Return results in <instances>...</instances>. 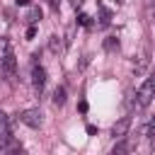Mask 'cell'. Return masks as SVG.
Masks as SVG:
<instances>
[{
    "label": "cell",
    "instance_id": "1",
    "mask_svg": "<svg viewBox=\"0 0 155 155\" xmlns=\"http://www.w3.org/2000/svg\"><path fill=\"white\" fill-rule=\"evenodd\" d=\"M136 97H138V104H140V107H148V104L153 102V97H155V80H153V75L140 85V90H138Z\"/></svg>",
    "mask_w": 155,
    "mask_h": 155
},
{
    "label": "cell",
    "instance_id": "2",
    "mask_svg": "<svg viewBox=\"0 0 155 155\" xmlns=\"http://www.w3.org/2000/svg\"><path fill=\"white\" fill-rule=\"evenodd\" d=\"M19 119H22V124H27L29 128H39V126H41V111H39V109H24V111L19 114Z\"/></svg>",
    "mask_w": 155,
    "mask_h": 155
},
{
    "label": "cell",
    "instance_id": "3",
    "mask_svg": "<svg viewBox=\"0 0 155 155\" xmlns=\"http://www.w3.org/2000/svg\"><path fill=\"white\" fill-rule=\"evenodd\" d=\"M128 128H131V119H128V116L119 119V121L111 126V138H114V140H119V138H126Z\"/></svg>",
    "mask_w": 155,
    "mask_h": 155
},
{
    "label": "cell",
    "instance_id": "4",
    "mask_svg": "<svg viewBox=\"0 0 155 155\" xmlns=\"http://www.w3.org/2000/svg\"><path fill=\"white\" fill-rule=\"evenodd\" d=\"M0 61H2V70L12 78L15 75V68H17V61H15V56H12V51H7V53H2L0 56Z\"/></svg>",
    "mask_w": 155,
    "mask_h": 155
},
{
    "label": "cell",
    "instance_id": "5",
    "mask_svg": "<svg viewBox=\"0 0 155 155\" xmlns=\"http://www.w3.org/2000/svg\"><path fill=\"white\" fill-rule=\"evenodd\" d=\"M31 82H34L36 90H41L44 82H46V70H44L41 65H36V63H34V68H31Z\"/></svg>",
    "mask_w": 155,
    "mask_h": 155
},
{
    "label": "cell",
    "instance_id": "6",
    "mask_svg": "<svg viewBox=\"0 0 155 155\" xmlns=\"http://www.w3.org/2000/svg\"><path fill=\"white\" fill-rule=\"evenodd\" d=\"M53 104H56V107H63V104H65V87H56V92H53Z\"/></svg>",
    "mask_w": 155,
    "mask_h": 155
},
{
    "label": "cell",
    "instance_id": "7",
    "mask_svg": "<svg viewBox=\"0 0 155 155\" xmlns=\"http://www.w3.org/2000/svg\"><path fill=\"white\" fill-rule=\"evenodd\" d=\"M145 65H148V53L143 51V53L138 56V63L133 65V70H136V75H138V73H143V70H145Z\"/></svg>",
    "mask_w": 155,
    "mask_h": 155
},
{
    "label": "cell",
    "instance_id": "8",
    "mask_svg": "<svg viewBox=\"0 0 155 155\" xmlns=\"http://www.w3.org/2000/svg\"><path fill=\"white\" fill-rule=\"evenodd\" d=\"M27 19H29L31 24H36V22L41 19V10H39V7H31V10H29V15H27Z\"/></svg>",
    "mask_w": 155,
    "mask_h": 155
},
{
    "label": "cell",
    "instance_id": "9",
    "mask_svg": "<svg viewBox=\"0 0 155 155\" xmlns=\"http://www.w3.org/2000/svg\"><path fill=\"white\" fill-rule=\"evenodd\" d=\"M143 136H148V138H153V136H155V116H153V119L145 124V128H143Z\"/></svg>",
    "mask_w": 155,
    "mask_h": 155
},
{
    "label": "cell",
    "instance_id": "10",
    "mask_svg": "<svg viewBox=\"0 0 155 155\" xmlns=\"http://www.w3.org/2000/svg\"><path fill=\"white\" fill-rule=\"evenodd\" d=\"M48 48H51L53 53H58V51H61V36H51V39H48Z\"/></svg>",
    "mask_w": 155,
    "mask_h": 155
},
{
    "label": "cell",
    "instance_id": "11",
    "mask_svg": "<svg viewBox=\"0 0 155 155\" xmlns=\"http://www.w3.org/2000/svg\"><path fill=\"white\" fill-rule=\"evenodd\" d=\"M104 48H107V51H116V48H119V39H114V36L104 39Z\"/></svg>",
    "mask_w": 155,
    "mask_h": 155
},
{
    "label": "cell",
    "instance_id": "12",
    "mask_svg": "<svg viewBox=\"0 0 155 155\" xmlns=\"http://www.w3.org/2000/svg\"><path fill=\"white\" fill-rule=\"evenodd\" d=\"M111 153H114V155H116V153H126V143H124V138H119V143L114 145V150H111Z\"/></svg>",
    "mask_w": 155,
    "mask_h": 155
},
{
    "label": "cell",
    "instance_id": "13",
    "mask_svg": "<svg viewBox=\"0 0 155 155\" xmlns=\"http://www.w3.org/2000/svg\"><path fill=\"white\" fill-rule=\"evenodd\" d=\"M34 36H36V27H29L27 29V39H34Z\"/></svg>",
    "mask_w": 155,
    "mask_h": 155
},
{
    "label": "cell",
    "instance_id": "14",
    "mask_svg": "<svg viewBox=\"0 0 155 155\" xmlns=\"http://www.w3.org/2000/svg\"><path fill=\"white\" fill-rule=\"evenodd\" d=\"M78 22H80V24H90V17H87V15H80Z\"/></svg>",
    "mask_w": 155,
    "mask_h": 155
},
{
    "label": "cell",
    "instance_id": "15",
    "mask_svg": "<svg viewBox=\"0 0 155 155\" xmlns=\"http://www.w3.org/2000/svg\"><path fill=\"white\" fill-rule=\"evenodd\" d=\"M70 5L78 10V7H82V5H85V0H70Z\"/></svg>",
    "mask_w": 155,
    "mask_h": 155
},
{
    "label": "cell",
    "instance_id": "16",
    "mask_svg": "<svg viewBox=\"0 0 155 155\" xmlns=\"http://www.w3.org/2000/svg\"><path fill=\"white\" fill-rule=\"evenodd\" d=\"M48 5H51V7L56 10V7H58V0H48Z\"/></svg>",
    "mask_w": 155,
    "mask_h": 155
},
{
    "label": "cell",
    "instance_id": "17",
    "mask_svg": "<svg viewBox=\"0 0 155 155\" xmlns=\"http://www.w3.org/2000/svg\"><path fill=\"white\" fill-rule=\"evenodd\" d=\"M31 0H17V5H29Z\"/></svg>",
    "mask_w": 155,
    "mask_h": 155
},
{
    "label": "cell",
    "instance_id": "18",
    "mask_svg": "<svg viewBox=\"0 0 155 155\" xmlns=\"http://www.w3.org/2000/svg\"><path fill=\"white\" fill-rule=\"evenodd\" d=\"M114 2H116V5H124V0H114Z\"/></svg>",
    "mask_w": 155,
    "mask_h": 155
},
{
    "label": "cell",
    "instance_id": "19",
    "mask_svg": "<svg viewBox=\"0 0 155 155\" xmlns=\"http://www.w3.org/2000/svg\"><path fill=\"white\" fill-rule=\"evenodd\" d=\"M153 17H155V2H153Z\"/></svg>",
    "mask_w": 155,
    "mask_h": 155
},
{
    "label": "cell",
    "instance_id": "20",
    "mask_svg": "<svg viewBox=\"0 0 155 155\" xmlns=\"http://www.w3.org/2000/svg\"><path fill=\"white\" fill-rule=\"evenodd\" d=\"M153 80H155V73H153Z\"/></svg>",
    "mask_w": 155,
    "mask_h": 155
}]
</instances>
